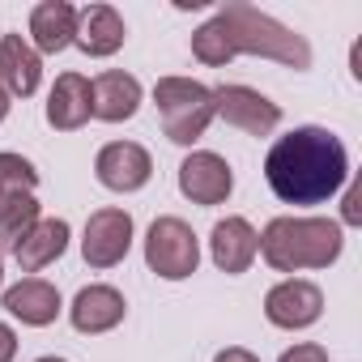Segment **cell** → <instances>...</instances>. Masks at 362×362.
I'll list each match as a JSON object with an SVG mask.
<instances>
[{
	"instance_id": "cell-1",
	"label": "cell",
	"mask_w": 362,
	"mask_h": 362,
	"mask_svg": "<svg viewBox=\"0 0 362 362\" xmlns=\"http://www.w3.org/2000/svg\"><path fill=\"white\" fill-rule=\"evenodd\" d=\"M264 179L286 205H324L349 179V153L328 128H294L264 158Z\"/></svg>"
},
{
	"instance_id": "cell-2",
	"label": "cell",
	"mask_w": 362,
	"mask_h": 362,
	"mask_svg": "<svg viewBox=\"0 0 362 362\" xmlns=\"http://www.w3.org/2000/svg\"><path fill=\"white\" fill-rule=\"evenodd\" d=\"M192 56L209 69H222L235 56H269L286 69H311V43L281 26L277 18L252 9V5H226L218 9L197 35H192Z\"/></svg>"
},
{
	"instance_id": "cell-3",
	"label": "cell",
	"mask_w": 362,
	"mask_h": 362,
	"mask_svg": "<svg viewBox=\"0 0 362 362\" xmlns=\"http://www.w3.org/2000/svg\"><path fill=\"white\" fill-rule=\"evenodd\" d=\"M341 247H345L341 226L328 218H273L260 235V256L277 273L328 269L341 256Z\"/></svg>"
},
{
	"instance_id": "cell-4",
	"label": "cell",
	"mask_w": 362,
	"mask_h": 362,
	"mask_svg": "<svg viewBox=\"0 0 362 362\" xmlns=\"http://www.w3.org/2000/svg\"><path fill=\"white\" fill-rule=\"evenodd\" d=\"M153 103L162 115V132L175 145H192L214 124V90L192 77H162L153 86Z\"/></svg>"
},
{
	"instance_id": "cell-5",
	"label": "cell",
	"mask_w": 362,
	"mask_h": 362,
	"mask_svg": "<svg viewBox=\"0 0 362 362\" xmlns=\"http://www.w3.org/2000/svg\"><path fill=\"white\" fill-rule=\"evenodd\" d=\"M145 264L166 277V281H184L201 264V243L184 218H158L145 235Z\"/></svg>"
},
{
	"instance_id": "cell-6",
	"label": "cell",
	"mask_w": 362,
	"mask_h": 362,
	"mask_svg": "<svg viewBox=\"0 0 362 362\" xmlns=\"http://www.w3.org/2000/svg\"><path fill=\"white\" fill-rule=\"evenodd\" d=\"M214 115H222L226 124L252 132V136H264L281 124V107L269 103L260 90L252 86H218L214 90Z\"/></svg>"
},
{
	"instance_id": "cell-7",
	"label": "cell",
	"mask_w": 362,
	"mask_h": 362,
	"mask_svg": "<svg viewBox=\"0 0 362 362\" xmlns=\"http://www.w3.org/2000/svg\"><path fill=\"white\" fill-rule=\"evenodd\" d=\"M132 247V218L124 209H98L86 222V239H81V256L90 269H111L128 256Z\"/></svg>"
},
{
	"instance_id": "cell-8",
	"label": "cell",
	"mask_w": 362,
	"mask_h": 362,
	"mask_svg": "<svg viewBox=\"0 0 362 362\" xmlns=\"http://www.w3.org/2000/svg\"><path fill=\"white\" fill-rule=\"evenodd\" d=\"M94 175H98V184L111 188V192H136L149 184V175H153V158L136 145V141H111L98 149L94 158Z\"/></svg>"
},
{
	"instance_id": "cell-9",
	"label": "cell",
	"mask_w": 362,
	"mask_h": 362,
	"mask_svg": "<svg viewBox=\"0 0 362 362\" xmlns=\"http://www.w3.org/2000/svg\"><path fill=\"white\" fill-rule=\"evenodd\" d=\"M235 188V175L226 166V158L201 149V153H188L184 166H179V192H184L192 205H222Z\"/></svg>"
},
{
	"instance_id": "cell-10",
	"label": "cell",
	"mask_w": 362,
	"mask_h": 362,
	"mask_svg": "<svg viewBox=\"0 0 362 362\" xmlns=\"http://www.w3.org/2000/svg\"><path fill=\"white\" fill-rule=\"evenodd\" d=\"M320 311H324V294H320V286H311L303 277L277 281L264 294V315L277 328H307V324L320 320Z\"/></svg>"
},
{
	"instance_id": "cell-11",
	"label": "cell",
	"mask_w": 362,
	"mask_h": 362,
	"mask_svg": "<svg viewBox=\"0 0 362 362\" xmlns=\"http://www.w3.org/2000/svg\"><path fill=\"white\" fill-rule=\"evenodd\" d=\"M141 107V81L132 73H98L90 81V115L94 119H107V124H119V119H132Z\"/></svg>"
},
{
	"instance_id": "cell-12",
	"label": "cell",
	"mask_w": 362,
	"mask_h": 362,
	"mask_svg": "<svg viewBox=\"0 0 362 362\" xmlns=\"http://www.w3.org/2000/svg\"><path fill=\"white\" fill-rule=\"evenodd\" d=\"M260 252V235L252 230L247 218H222L209 235V256L222 273H247Z\"/></svg>"
},
{
	"instance_id": "cell-13",
	"label": "cell",
	"mask_w": 362,
	"mask_h": 362,
	"mask_svg": "<svg viewBox=\"0 0 362 362\" xmlns=\"http://www.w3.org/2000/svg\"><path fill=\"white\" fill-rule=\"evenodd\" d=\"M39 77H43L39 52L22 35H5V39H0V90L18 94V98H30L39 90Z\"/></svg>"
},
{
	"instance_id": "cell-14",
	"label": "cell",
	"mask_w": 362,
	"mask_h": 362,
	"mask_svg": "<svg viewBox=\"0 0 362 362\" xmlns=\"http://www.w3.org/2000/svg\"><path fill=\"white\" fill-rule=\"evenodd\" d=\"M124 39H128L124 18H119L111 5H86V9L77 13V35H73V43H77L86 56H111V52L124 47Z\"/></svg>"
},
{
	"instance_id": "cell-15",
	"label": "cell",
	"mask_w": 362,
	"mask_h": 362,
	"mask_svg": "<svg viewBox=\"0 0 362 362\" xmlns=\"http://www.w3.org/2000/svg\"><path fill=\"white\" fill-rule=\"evenodd\" d=\"M5 307H9V315H18L30 328H47L60 315V290L43 277H26L5 290Z\"/></svg>"
},
{
	"instance_id": "cell-16",
	"label": "cell",
	"mask_w": 362,
	"mask_h": 362,
	"mask_svg": "<svg viewBox=\"0 0 362 362\" xmlns=\"http://www.w3.org/2000/svg\"><path fill=\"white\" fill-rule=\"evenodd\" d=\"M69 315H73L77 332H111L124 320V294L115 286H86L73 298Z\"/></svg>"
},
{
	"instance_id": "cell-17",
	"label": "cell",
	"mask_w": 362,
	"mask_h": 362,
	"mask_svg": "<svg viewBox=\"0 0 362 362\" xmlns=\"http://www.w3.org/2000/svg\"><path fill=\"white\" fill-rule=\"evenodd\" d=\"M90 119V81L81 73H60L47 94V124L60 132H73Z\"/></svg>"
},
{
	"instance_id": "cell-18",
	"label": "cell",
	"mask_w": 362,
	"mask_h": 362,
	"mask_svg": "<svg viewBox=\"0 0 362 362\" xmlns=\"http://www.w3.org/2000/svg\"><path fill=\"white\" fill-rule=\"evenodd\" d=\"M64 247H69V222H60V218H39V222L30 226V235L13 247V256H18V264H22L26 273H39V269H47L52 260H60Z\"/></svg>"
},
{
	"instance_id": "cell-19",
	"label": "cell",
	"mask_w": 362,
	"mask_h": 362,
	"mask_svg": "<svg viewBox=\"0 0 362 362\" xmlns=\"http://www.w3.org/2000/svg\"><path fill=\"white\" fill-rule=\"evenodd\" d=\"M30 35H35V47L47 52V56L64 52L77 35V9L64 5V0H43L30 13Z\"/></svg>"
},
{
	"instance_id": "cell-20",
	"label": "cell",
	"mask_w": 362,
	"mask_h": 362,
	"mask_svg": "<svg viewBox=\"0 0 362 362\" xmlns=\"http://www.w3.org/2000/svg\"><path fill=\"white\" fill-rule=\"evenodd\" d=\"M35 222H39L35 192H5L0 197V252H13L30 235Z\"/></svg>"
},
{
	"instance_id": "cell-21",
	"label": "cell",
	"mask_w": 362,
	"mask_h": 362,
	"mask_svg": "<svg viewBox=\"0 0 362 362\" xmlns=\"http://www.w3.org/2000/svg\"><path fill=\"white\" fill-rule=\"evenodd\" d=\"M281 362H328V349L324 345H294V349H286L281 354Z\"/></svg>"
},
{
	"instance_id": "cell-22",
	"label": "cell",
	"mask_w": 362,
	"mask_h": 362,
	"mask_svg": "<svg viewBox=\"0 0 362 362\" xmlns=\"http://www.w3.org/2000/svg\"><path fill=\"white\" fill-rule=\"evenodd\" d=\"M13 354H18V337L9 324H0V362H13Z\"/></svg>"
},
{
	"instance_id": "cell-23",
	"label": "cell",
	"mask_w": 362,
	"mask_h": 362,
	"mask_svg": "<svg viewBox=\"0 0 362 362\" xmlns=\"http://www.w3.org/2000/svg\"><path fill=\"white\" fill-rule=\"evenodd\" d=\"M345 222H349V226L362 222V192H358V188H349V197H345Z\"/></svg>"
},
{
	"instance_id": "cell-24",
	"label": "cell",
	"mask_w": 362,
	"mask_h": 362,
	"mask_svg": "<svg viewBox=\"0 0 362 362\" xmlns=\"http://www.w3.org/2000/svg\"><path fill=\"white\" fill-rule=\"evenodd\" d=\"M214 362H260V358H256L252 349H243V345H230V349H222Z\"/></svg>"
},
{
	"instance_id": "cell-25",
	"label": "cell",
	"mask_w": 362,
	"mask_h": 362,
	"mask_svg": "<svg viewBox=\"0 0 362 362\" xmlns=\"http://www.w3.org/2000/svg\"><path fill=\"white\" fill-rule=\"evenodd\" d=\"M5 115H9V94L0 90V119H5Z\"/></svg>"
},
{
	"instance_id": "cell-26",
	"label": "cell",
	"mask_w": 362,
	"mask_h": 362,
	"mask_svg": "<svg viewBox=\"0 0 362 362\" xmlns=\"http://www.w3.org/2000/svg\"><path fill=\"white\" fill-rule=\"evenodd\" d=\"M5 192H9V184H5V179H0V197H5Z\"/></svg>"
},
{
	"instance_id": "cell-27",
	"label": "cell",
	"mask_w": 362,
	"mask_h": 362,
	"mask_svg": "<svg viewBox=\"0 0 362 362\" xmlns=\"http://www.w3.org/2000/svg\"><path fill=\"white\" fill-rule=\"evenodd\" d=\"M39 362H64V358H39Z\"/></svg>"
},
{
	"instance_id": "cell-28",
	"label": "cell",
	"mask_w": 362,
	"mask_h": 362,
	"mask_svg": "<svg viewBox=\"0 0 362 362\" xmlns=\"http://www.w3.org/2000/svg\"><path fill=\"white\" fill-rule=\"evenodd\" d=\"M0 281H5V269H0Z\"/></svg>"
}]
</instances>
